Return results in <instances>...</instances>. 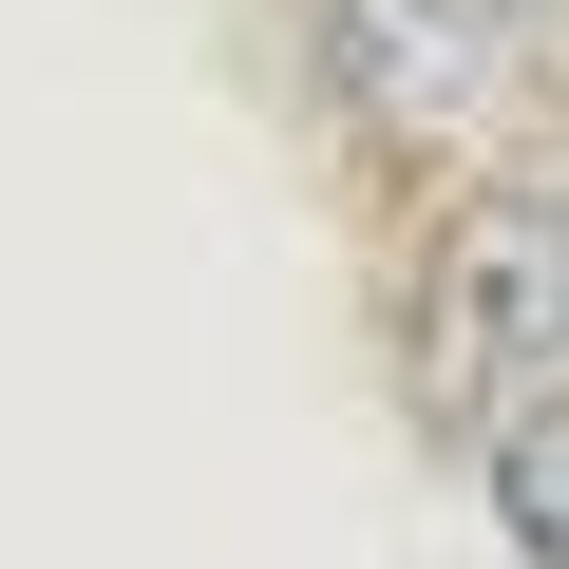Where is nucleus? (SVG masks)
<instances>
[{"mask_svg": "<svg viewBox=\"0 0 569 569\" xmlns=\"http://www.w3.org/2000/svg\"><path fill=\"white\" fill-rule=\"evenodd\" d=\"M456 20H493V39H550V20H569V0H456Z\"/></svg>", "mask_w": 569, "mask_h": 569, "instance_id": "nucleus-4", "label": "nucleus"}, {"mask_svg": "<svg viewBox=\"0 0 569 569\" xmlns=\"http://www.w3.org/2000/svg\"><path fill=\"white\" fill-rule=\"evenodd\" d=\"M418 399L493 456L531 399H569V190H456L418 247Z\"/></svg>", "mask_w": 569, "mask_h": 569, "instance_id": "nucleus-1", "label": "nucleus"}, {"mask_svg": "<svg viewBox=\"0 0 569 569\" xmlns=\"http://www.w3.org/2000/svg\"><path fill=\"white\" fill-rule=\"evenodd\" d=\"M305 39H323V77H342V114H361V133H399V152L493 133L512 39H493V20H456V0H305Z\"/></svg>", "mask_w": 569, "mask_h": 569, "instance_id": "nucleus-2", "label": "nucleus"}, {"mask_svg": "<svg viewBox=\"0 0 569 569\" xmlns=\"http://www.w3.org/2000/svg\"><path fill=\"white\" fill-rule=\"evenodd\" d=\"M475 475H493V531H512L531 569H569V399H531V418H512Z\"/></svg>", "mask_w": 569, "mask_h": 569, "instance_id": "nucleus-3", "label": "nucleus"}]
</instances>
